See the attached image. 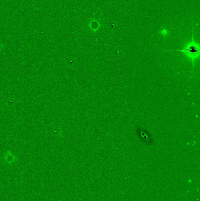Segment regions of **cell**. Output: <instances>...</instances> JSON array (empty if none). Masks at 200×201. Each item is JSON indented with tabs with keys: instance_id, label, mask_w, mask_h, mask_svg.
I'll list each match as a JSON object with an SVG mask.
<instances>
[{
	"instance_id": "3",
	"label": "cell",
	"mask_w": 200,
	"mask_h": 201,
	"mask_svg": "<svg viewBox=\"0 0 200 201\" xmlns=\"http://www.w3.org/2000/svg\"><path fill=\"white\" fill-rule=\"evenodd\" d=\"M162 32H163V33H162V34L163 35H166L167 34V31H166V30H164V31H163Z\"/></svg>"
},
{
	"instance_id": "2",
	"label": "cell",
	"mask_w": 200,
	"mask_h": 201,
	"mask_svg": "<svg viewBox=\"0 0 200 201\" xmlns=\"http://www.w3.org/2000/svg\"><path fill=\"white\" fill-rule=\"evenodd\" d=\"M15 158V157L13 155V154H12L11 152L9 151L6 153L5 159L8 162H12V161H14Z\"/></svg>"
},
{
	"instance_id": "1",
	"label": "cell",
	"mask_w": 200,
	"mask_h": 201,
	"mask_svg": "<svg viewBox=\"0 0 200 201\" xmlns=\"http://www.w3.org/2000/svg\"><path fill=\"white\" fill-rule=\"evenodd\" d=\"M174 51L181 52L191 62L194 69V63L200 57V47L198 43L195 42L193 39L189 41L183 48L177 49Z\"/></svg>"
}]
</instances>
